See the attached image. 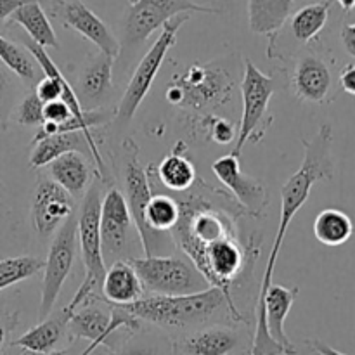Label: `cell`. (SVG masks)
Masks as SVG:
<instances>
[{
    "label": "cell",
    "mask_w": 355,
    "mask_h": 355,
    "mask_svg": "<svg viewBox=\"0 0 355 355\" xmlns=\"http://www.w3.org/2000/svg\"><path fill=\"white\" fill-rule=\"evenodd\" d=\"M304 146V159L298 166L297 172L284 182L281 189V215L279 225H277V234L274 239L272 250L267 259L266 272H263L262 284H260L259 300H257V311L262 307L263 297L267 290L272 284L274 269H276L277 257L283 248L284 236L288 227L293 222L295 215L298 214L302 207L307 203L309 196L312 193V187L322 180H333L335 177V159H333V127L329 123H322L319 127L318 134L312 139L300 137Z\"/></svg>",
    "instance_id": "cell-1"
},
{
    "label": "cell",
    "mask_w": 355,
    "mask_h": 355,
    "mask_svg": "<svg viewBox=\"0 0 355 355\" xmlns=\"http://www.w3.org/2000/svg\"><path fill=\"white\" fill-rule=\"evenodd\" d=\"M239 64L238 54H227L184 66L170 78L165 99L179 107L186 121L217 114L222 106L231 103L238 89Z\"/></svg>",
    "instance_id": "cell-2"
},
{
    "label": "cell",
    "mask_w": 355,
    "mask_h": 355,
    "mask_svg": "<svg viewBox=\"0 0 355 355\" xmlns=\"http://www.w3.org/2000/svg\"><path fill=\"white\" fill-rule=\"evenodd\" d=\"M123 307L142 322L173 329L203 324L224 309H227L232 318L227 298L217 286H208L196 293L187 295L155 293L149 298L141 297L139 300L123 305Z\"/></svg>",
    "instance_id": "cell-3"
},
{
    "label": "cell",
    "mask_w": 355,
    "mask_h": 355,
    "mask_svg": "<svg viewBox=\"0 0 355 355\" xmlns=\"http://www.w3.org/2000/svg\"><path fill=\"white\" fill-rule=\"evenodd\" d=\"M101 184H90L89 189L82 196L76 217H78V241L82 253L85 277L76 290L75 297L66 305V311L71 314L76 307L90 300H103L101 286H103L106 262L103 255L99 232V211H101Z\"/></svg>",
    "instance_id": "cell-4"
},
{
    "label": "cell",
    "mask_w": 355,
    "mask_h": 355,
    "mask_svg": "<svg viewBox=\"0 0 355 355\" xmlns=\"http://www.w3.org/2000/svg\"><path fill=\"white\" fill-rule=\"evenodd\" d=\"M121 158H123V186L125 200L130 208L132 218L137 227L141 239L142 252L149 255H168L177 250L175 241L170 231L155 234L148 229L144 218V208L151 194V177L149 172L139 162V148L134 141L127 139L121 146Z\"/></svg>",
    "instance_id": "cell-5"
},
{
    "label": "cell",
    "mask_w": 355,
    "mask_h": 355,
    "mask_svg": "<svg viewBox=\"0 0 355 355\" xmlns=\"http://www.w3.org/2000/svg\"><path fill=\"white\" fill-rule=\"evenodd\" d=\"M277 76L266 75L255 66V62L246 59L243 64L241 97L243 113L236 135L232 155L241 156L246 144H259L266 137L267 130L274 123V114L269 111V103L277 92Z\"/></svg>",
    "instance_id": "cell-6"
},
{
    "label": "cell",
    "mask_w": 355,
    "mask_h": 355,
    "mask_svg": "<svg viewBox=\"0 0 355 355\" xmlns=\"http://www.w3.org/2000/svg\"><path fill=\"white\" fill-rule=\"evenodd\" d=\"M189 19L191 12H182L170 17V19L163 24L162 33L158 35L155 44H153L151 49L146 52L144 58L141 59V62H139L137 68H135V71L132 73L123 96H121L120 103L114 107L113 121L125 125L134 118L139 106H141L142 101L146 99V96H148L149 90H151L156 75H158L163 62H165L166 54H168V51L172 49V45L175 44L177 33H179L180 28L186 24V21Z\"/></svg>",
    "instance_id": "cell-7"
},
{
    "label": "cell",
    "mask_w": 355,
    "mask_h": 355,
    "mask_svg": "<svg viewBox=\"0 0 355 355\" xmlns=\"http://www.w3.org/2000/svg\"><path fill=\"white\" fill-rule=\"evenodd\" d=\"M128 262L137 270L144 290L158 295H187L208 288L207 277L186 255L130 257Z\"/></svg>",
    "instance_id": "cell-8"
},
{
    "label": "cell",
    "mask_w": 355,
    "mask_h": 355,
    "mask_svg": "<svg viewBox=\"0 0 355 355\" xmlns=\"http://www.w3.org/2000/svg\"><path fill=\"white\" fill-rule=\"evenodd\" d=\"M78 217L69 215L54 232L51 246H49L47 259L44 266V281H42L40 305H38V321L52 314L54 305L61 295L62 286L73 269L78 245Z\"/></svg>",
    "instance_id": "cell-9"
},
{
    "label": "cell",
    "mask_w": 355,
    "mask_h": 355,
    "mask_svg": "<svg viewBox=\"0 0 355 355\" xmlns=\"http://www.w3.org/2000/svg\"><path fill=\"white\" fill-rule=\"evenodd\" d=\"M182 12L217 14L193 0H134L123 14V49H137L170 17ZM121 49V51H123Z\"/></svg>",
    "instance_id": "cell-10"
},
{
    "label": "cell",
    "mask_w": 355,
    "mask_h": 355,
    "mask_svg": "<svg viewBox=\"0 0 355 355\" xmlns=\"http://www.w3.org/2000/svg\"><path fill=\"white\" fill-rule=\"evenodd\" d=\"M99 232L104 262L111 263L114 260L134 257L132 255V246H134L132 241L135 236H139V232L127 200L116 187H111L101 198Z\"/></svg>",
    "instance_id": "cell-11"
},
{
    "label": "cell",
    "mask_w": 355,
    "mask_h": 355,
    "mask_svg": "<svg viewBox=\"0 0 355 355\" xmlns=\"http://www.w3.org/2000/svg\"><path fill=\"white\" fill-rule=\"evenodd\" d=\"M78 210L75 198L54 179L40 173L35 180L30 200V220L38 238L54 236L59 225Z\"/></svg>",
    "instance_id": "cell-12"
},
{
    "label": "cell",
    "mask_w": 355,
    "mask_h": 355,
    "mask_svg": "<svg viewBox=\"0 0 355 355\" xmlns=\"http://www.w3.org/2000/svg\"><path fill=\"white\" fill-rule=\"evenodd\" d=\"M295 97L304 103L326 104L336 97V80L331 62L318 51H305L297 58L290 76Z\"/></svg>",
    "instance_id": "cell-13"
},
{
    "label": "cell",
    "mask_w": 355,
    "mask_h": 355,
    "mask_svg": "<svg viewBox=\"0 0 355 355\" xmlns=\"http://www.w3.org/2000/svg\"><path fill=\"white\" fill-rule=\"evenodd\" d=\"M24 196V187L0 158V257L23 246L28 239Z\"/></svg>",
    "instance_id": "cell-14"
},
{
    "label": "cell",
    "mask_w": 355,
    "mask_h": 355,
    "mask_svg": "<svg viewBox=\"0 0 355 355\" xmlns=\"http://www.w3.org/2000/svg\"><path fill=\"white\" fill-rule=\"evenodd\" d=\"M211 172L234 196V200L241 205L246 215L253 218L262 217L269 205L267 187L260 179L243 173L239 156L229 153V155L215 159L211 163Z\"/></svg>",
    "instance_id": "cell-15"
},
{
    "label": "cell",
    "mask_w": 355,
    "mask_h": 355,
    "mask_svg": "<svg viewBox=\"0 0 355 355\" xmlns=\"http://www.w3.org/2000/svg\"><path fill=\"white\" fill-rule=\"evenodd\" d=\"M54 7L55 16L61 17L64 26L71 28L89 42H92L101 52L116 59L121 52L120 42L106 23L94 14L82 0H49Z\"/></svg>",
    "instance_id": "cell-16"
},
{
    "label": "cell",
    "mask_w": 355,
    "mask_h": 355,
    "mask_svg": "<svg viewBox=\"0 0 355 355\" xmlns=\"http://www.w3.org/2000/svg\"><path fill=\"white\" fill-rule=\"evenodd\" d=\"M111 309L104 300H90L71 312L68 321L69 342L89 340V347L83 354H92L97 347L106 345L114 350L113 336L110 331Z\"/></svg>",
    "instance_id": "cell-17"
},
{
    "label": "cell",
    "mask_w": 355,
    "mask_h": 355,
    "mask_svg": "<svg viewBox=\"0 0 355 355\" xmlns=\"http://www.w3.org/2000/svg\"><path fill=\"white\" fill-rule=\"evenodd\" d=\"M47 175L54 179L59 186L64 187L76 200V198H82L94 182L97 170L85 151L73 149V151L62 153L49 163Z\"/></svg>",
    "instance_id": "cell-18"
},
{
    "label": "cell",
    "mask_w": 355,
    "mask_h": 355,
    "mask_svg": "<svg viewBox=\"0 0 355 355\" xmlns=\"http://www.w3.org/2000/svg\"><path fill=\"white\" fill-rule=\"evenodd\" d=\"M113 61L114 58L104 54L92 55L83 66L78 78V90H75L83 110H96L106 101L113 90Z\"/></svg>",
    "instance_id": "cell-19"
},
{
    "label": "cell",
    "mask_w": 355,
    "mask_h": 355,
    "mask_svg": "<svg viewBox=\"0 0 355 355\" xmlns=\"http://www.w3.org/2000/svg\"><path fill=\"white\" fill-rule=\"evenodd\" d=\"M239 347V335L227 326H211L173 342L172 352L180 355H224Z\"/></svg>",
    "instance_id": "cell-20"
},
{
    "label": "cell",
    "mask_w": 355,
    "mask_h": 355,
    "mask_svg": "<svg viewBox=\"0 0 355 355\" xmlns=\"http://www.w3.org/2000/svg\"><path fill=\"white\" fill-rule=\"evenodd\" d=\"M69 315L66 309L55 315H47L10 345L31 354H59L58 345L68 336Z\"/></svg>",
    "instance_id": "cell-21"
},
{
    "label": "cell",
    "mask_w": 355,
    "mask_h": 355,
    "mask_svg": "<svg viewBox=\"0 0 355 355\" xmlns=\"http://www.w3.org/2000/svg\"><path fill=\"white\" fill-rule=\"evenodd\" d=\"M101 295L104 302L114 305L132 304L144 295L141 277L134 266L128 262V259L111 262L110 269H106V274H104Z\"/></svg>",
    "instance_id": "cell-22"
},
{
    "label": "cell",
    "mask_w": 355,
    "mask_h": 355,
    "mask_svg": "<svg viewBox=\"0 0 355 355\" xmlns=\"http://www.w3.org/2000/svg\"><path fill=\"white\" fill-rule=\"evenodd\" d=\"M40 2L42 0H26L24 3H21L9 16V23L23 28L28 33V38L33 40L35 44L42 45L44 49L59 51L61 44L58 40V35H55L51 19L45 14Z\"/></svg>",
    "instance_id": "cell-23"
},
{
    "label": "cell",
    "mask_w": 355,
    "mask_h": 355,
    "mask_svg": "<svg viewBox=\"0 0 355 355\" xmlns=\"http://www.w3.org/2000/svg\"><path fill=\"white\" fill-rule=\"evenodd\" d=\"M187 151L186 142L179 141L175 148L172 149L170 155H166L158 165L155 166V173L153 175L158 177L159 184L166 187L168 191H175V193H186L196 182V168H194L193 162L184 153Z\"/></svg>",
    "instance_id": "cell-24"
},
{
    "label": "cell",
    "mask_w": 355,
    "mask_h": 355,
    "mask_svg": "<svg viewBox=\"0 0 355 355\" xmlns=\"http://www.w3.org/2000/svg\"><path fill=\"white\" fill-rule=\"evenodd\" d=\"M333 0H315L305 3L293 14H290L286 21H290V33L298 44L309 45L319 37L326 28L331 12Z\"/></svg>",
    "instance_id": "cell-25"
},
{
    "label": "cell",
    "mask_w": 355,
    "mask_h": 355,
    "mask_svg": "<svg viewBox=\"0 0 355 355\" xmlns=\"http://www.w3.org/2000/svg\"><path fill=\"white\" fill-rule=\"evenodd\" d=\"M83 146L89 148L85 135L82 132H55V134L47 135V137L40 139L35 144H31V153L28 156V165H30V168L35 170L45 168L59 155H62L66 151H73V149L83 151Z\"/></svg>",
    "instance_id": "cell-26"
},
{
    "label": "cell",
    "mask_w": 355,
    "mask_h": 355,
    "mask_svg": "<svg viewBox=\"0 0 355 355\" xmlns=\"http://www.w3.org/2000/svg\"><path fill=\"white\" fill-rule=\"evenodd\" d=\"M295 0H248L250 30L270 35L279 30L293 10Z\"/></svg>",
    "instance_id": "cell-27"
},
{
    "label": "cell",
    "mask_w": 355,
    "mask_h": 355,
    "mask_svg": "<svg viewBox=\"0 0 355 355\" xmlns=\"http://www.w3.org/2000/svg\"><path fill=\"white\" fill-rule=\"evenodd\" d=\"M354 222L345 211L338 208H326L319 211L314 220V236L324 246H342L352 238Z\"/></svg>",
    "instance_id": "cell-28"
},
{
    "label": "cell",
    "mask_w": 355,
    "mask_h": 355,
    "mask_svg": "<svg viewBox=\"0 0 355 355\" xmlns=\"http://www.w3.org/2000/svg\"><path fill=\"white\" fill-rule=\"evenodd\" d=\"M0 61L24 83V85L35 87L38 82L37 61L30 51H24L23 45L16 44L10 38L0 35Z\"/></svg>",
    "instance_id": "cell-29"
},
{
    "label": "cell",
    "mask_w": 355,
    "mask_h": 355,
    "mask_svg": "<svg viewBox=\"0 0 355 355\" xmlns=\"http://www.w3.org/2000/svg\"><path fill=\"white\" fill-rule=\"evenodd\" d=\"M45 266L44 259L33 255L0 257V291L26 281L40 272Z\"/></svg>",
    "instance_id": "cell-30"
},
{
    "label": "cell",
    "mask_w": 355,
    "mask_h": 355,
    "mask_svg": "<svg viewBox=\"0 0 355 355\" xmlns=\"http://www.w3.org/2000/svg\"><path fill=\"white\" fill-rule=\"evenodd\" d=\"M144 218L148 229L155 234L172 231L179 218V201L166 194L151 196L144 208Z\"/></svg>",
    "instance_id": "cell-31"
},
{
    "label": "cell",
    "mask_w": 355,
    "mask_h": 355,
    "mask_svg": "<svg viewBox=\"0 0 355 355\" xmlns=\"http://www.w3.org/2000/svg\"><path fill=\"white\" fill-rule=\"evenodd\" d=\"M17 76L0 61V153L3 149V139L9 132L12 111L17 104Z\"/></svg>",
    "instance_id": "cell-32"
},
{
    "label": "cell",
    "mask_w": 355,
    "mask_h": 355,
    "mask_svg": "<svg viewBox=\"0 0 355 355\" xmlns=\"http://www.w3.org/2000/svg\"><path fill=\"white\" fill-rule=\"evenodd\" d=\"M12 120L21 127H40L44 123V103L35 90L23 97L12 111Z\"/></svg>",
    "instance_id": "cell-33"
},
{
    "label": "cell",
    "mask_w": 355,
    "mask_h": 355,
    "mask_svg": "<svg viewBox=\"0 0 355 355\" xmlns=\"http://www.w3.org/2000/svg\"><path fill=\"white\" fill-rule=\"evenodd\" d=\"M17 322H19V312L9 311V309H6L0 304V352L9 343L10 335L16 329Z\"/></svg>",
    "instance_id": "cell-34"
},
{
    "label": "cell",
    "mask_w": 355,
    "mask_h": 355,
    "mask_svg": "<svg viewBox=\"0 0 355 355\" xmlns=\"http://www.w3.org/2000/svg\"><path fill=\"white\" fill-rule=\"evenodd\" d=\"M71 116V110H69V106L62 99L44 103V121H54V123H58L59 127H61V125L64 123V121H68Z\"/></svg>",
    "instance_id": "cell-35"
},
{
    "label": "cell",
    "mask_w": 355,
    "mask_h": 355,
    "mask_svg": "<svg viewBox=\"0 0 355 355\" xmlns=\"http://www.w3.org/2000/svg\"><path fill=\"white\" fill-rule=\"evenodd\" d=\"M338 85L343 92L355 96V64H345L338 73Z\"/></svg>",
    "instance_id": "cell-36"
},
{
    "label": "cell",
    "mask_w": 355,
    "mask_h": 355,
    "mask_svg": "<svg viewBox=\"0 0 355 355\" xmlns=\"http://www.w3.org/2000/svg\"><path fill=\"white\" fill-rule=\"evenodd\" d=\"M340 40H342L343 49L349 55L355 58V21L354 23H345L340 30Z\"/></svg>",
    "instance_id": "cell-37"
},
{
    "label": "cell",
    "mask_w": 355,
    "mask_h": 355,
    "mask_svg": "<svg viewBox=\"0 0 355 355\" xmlns=\"http://www.w3.org/2000/svg\"><path fill=\"white\" fill-rule=\"evenodd\" d=\"M193 2L208 7V9H214L217 14H224L231 9V0H193Z\"/></svg>",
    "instance_id": "cell-38"
},
{
    "label": "cell",
    "mask_w": 355,
    "mask_h": 355,
    "mask_svg": "<svg viewBox=\"0 0 355 355\" xmlns=\"http://www.w3.org/2000/svg\"><path fill=\"white\" fill-rule=\"evenodd\" d=\"M24 2H26V0H0V21L9 19L10 14Z\"/></svg>",
    "instance_id": "cell-39"
},
{
    "label": "cell",
    "mask_w": 355,
    "mask_h": 355,
    "mask_svg": "<svg viewBox=\"0 0 355 355\" xmlns=\"http://www.w3.org/2000/svg\"><path fill=\"white\" fill-rule=\"evenodd\" d=\"M336 2L342 7L343 12H352L355 9V0H336Z\"/></svg>",
    "instance_id": "cell-40"
},
{
    "label": "cell",
    "mask_w": 355,
    "mask_h": 355,
    "mask_svg": "<svg viewBox=\"0 0 355 355\" xmlns=\"http://www.w3.org/2000/svg\"><path fill=\"white\" fill-rule=\"evenodd\" d=\"M130 2H134V0H128V3H130Z\"/></svg>",
    "instance_id": "cell-41"
}]
</instances>
